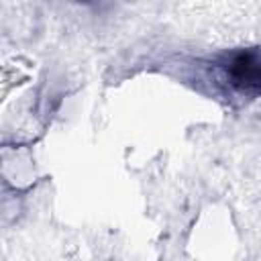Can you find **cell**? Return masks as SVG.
Instances as JSON below:
<instances>
[{"instance_id":"cell-1","label":"cell","mask_w":261,"mask_h":261,"mask_svg":"<svg viewBox=\"0 0 261 261\" xmlns=\"http://www.w3.org/2000/svg\"><path fill=\"white\" fill-rule=\"evenodd\" d=\"M226 77L239 90H261V55L257 51H241L226 63Z\"/></svg>"}]
</instances>
